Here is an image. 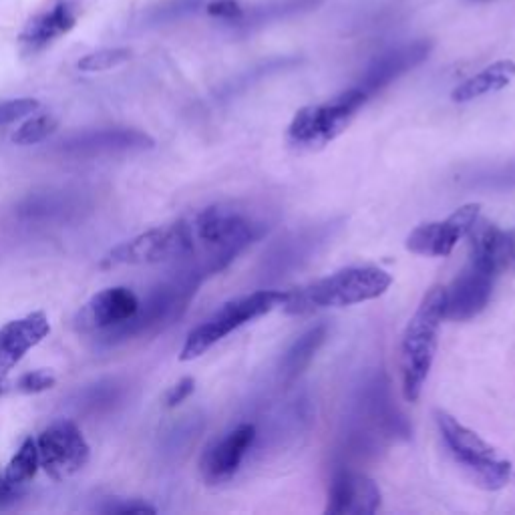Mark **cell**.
I'll list each match as a JSON object with an SVG mask.
<instances>
[{"label":"cell","instance_id":"obj_4","mask_svg":"<svg viewBox=\"0 0 515 515\" xmlns=\"http://www.w3.org/2000/svg\"><path fill=\"white\" fill-rule=\"evenodd\" d=\"M435 421L451 455L479 487L495 491L509 483L511 463L501 459L487 441L461 425L447 411H435Z\"/></svg>","mask_w":515,"mask_h":515},{"label":"cell","instance_id":"obj_21","mask_svg":"<svg viewBox=\"0 0 515 515\" xmlns=\"http://www.w3.org/2000/svg\"><path fill=\"white\" fill-rule=\"evenodd\" d=\"M81 202L69 192H45L25 200L17 214L27 224H57L79 210Z\"/></svg>","mask_w":515,"mask_h":515},{"label":"cell","instance_id":"obj_24","mask_svg":"<svg viewBox=\"0 0 515 515\" xmlns=\"http://www.w3.org/2000/svg\"><path fill=\"white\" fill-rule=\"evenodd\" d=\"M39 467H41L39 447H37V441L33 437H29L23 441L19 451L9 461V465L5 469V477L9 483L23 487L37 475Z\"/></svg>","mask_w":515,"mask_h":515},{"label":"cell","instance_id":"obj_14","mask_svg":"<svg viewBox=\"0 0 515 515\" xmlns=\"http://www.w3.org/2000/svg\"><path fill=\"white\" fill-rule=\"evenodd\" d=\"M433 51V41L419 39L413 43H405L399 47L389 49L387 53L379 55L363 73L357 89H361L369 99L389 87L393 81L403 77L405 73L419 67L423 61L429 59Z\"/></svg>","mask_w":515,"mask_h":515},{"label":"cell","instance_id":"obj_6","mask_svg":"<svg viewBox=\"0 0 515 515\" xmlns=\"http://www.w3.org/2000/svg\"><path fill=\"white\" fill-rule=\"evenodd\" d=\"M367 101L369 97L361 89L353 87L326 103L302 107L288 127V141L306 149L330 143L349 127Z\"/></svg>","mask_w":515,"mask_h":515},{"label":"cell","instance_id":"obj_34","mask_svg":"<svg viewBox=\"0 0 515 515\" xmlns=\"http://www.w3.org/2000/svg\"><path fill=\"white\" fill-rule=\"evenodd\" d=\"M23 497V487L7 481L5 471H0V511L13 507Z\"/></svg>","mask_w":515,"mask_h":515},{"label":"cell","instance_id":"obj_26","mask_svg":"<svg viewBox=\"0 0 515 515\" xmlns=\"http://www.w3.org/2000/svg\"><path fill=\"white\" fill-rule=\"evenodd\" d=\"M131 59V51L117 47V49H101L95 53L85 55L77 67L83 73H101V71H111L115 67H121Z\"/></svg>","mask_w":515,"mask_h":515},{"label":"cell","instance_id":"obj_18","mask_svg":"<svg viewBox=\"0 0 515 515\" xmlns=\"http://www.w3.org/2000/svg\"><path fill=\"white\" fill-rule=\"evenodd\" d=\"M79 17V7L75 0H59L49 11L41 13L21 33V49L25 55H37L53 45L59 37L67 35Z\"/></svg>","mask_w":515,"mask_h":515},{"label":"cell","instance_id":"obj_35","mask_svg":"<svg viewBox=\"0 0 515 515\" xmlns=\"http://www.w3.org/2000/svg\"><path fill=\"white\" fill-rule=\"evenodd\" d=\"M103 513H115V515H127V513H155L157 509L141 503V501H125V503H111L101 509Z\"/></svg>","mask_w":515,"mask_h":515},{"label":"cell","instance_id":"obj_23","mask_svg":"<svg viewBox=\"0 0 515 515\" xmlns=\"http://www.w3.org/2000/svg\"><path fill=\"white\" fill-rule=\"evenodd\" d=\"M326 334H328V328L324 324H318L308 328L292 342V347L286 351L280 365V373L286 383L296 381L308 369V365L314 361L316 353L324 345Z\"/></svg>","mask_w":515,"mask_h":515},{"label":"cell","instance_id":"obj_13","mask_svg":"<svg viewBox=\"0 0 515 515\" xmlns=\"http://www.w3.org/2000/svg\"><path fill=\"white\" fill-rule=\"evenodd\" d=\"M381 489L365 473L353 469L336 471L330 491L326 513L330 515H373L381 507Z\"/></svg>","mask_w":515,"mask_h":515},{"label":"cell","instance_id":"obj_22","mask_svg":"<svg viewBox=\"0 0 515 515\" xmlns=\"http://www.w3.org/2000/svg\"><path fill=\"white\" fill-rule=\"evenodd\" d=\"M513 79H515V63L509 59L495 61L493 65L485 67L477 75H473L467 81H463L461 85H457L451 93V99L455 103H469L483 95L505 89Z\"/></svg>","mask_w":515,"mask_h":515},{"label":"cell","instance_id":"obj_27","mask_svg":"<svg viewBox=\"0 0 515 515\" xmlns=\"http://www.w3.org/2000/svg\"><path fill=\"white\" fill-rule=\"evenodd\" d=\"M204 5V0H167V3L155 7L147 19L153 23V25H159V23H174V21H180L184 17H190L194 13H198Z\"/></svg>","mask_w":515,"mask_h":515},{"label":"cell","instance_id":"obj_11","mask_svg":"<svg viewBox=\"0 0 515 515\" xmlns=\"http://www.w3.org/2000/svg\"><path fill=\"white\" fill-rule=\"evenodd\" d=\"M479 210V204H465L445 220L421 224L409 234L407 250L427 258L449 256L457 242L469 236L471 228L479 220Z\"/></svg>","mask_w":515,"mask_h":515},{"label":"cell","instance_id":"obj_17","mask_svg":"<svg viewBox=\"0 0 515 515\" xmlns=\"http://www.w3.org/2000/svg\"><path fill=\"white\" fill-rule=\"evenodd\" d=\"M256 437H258L256 425L242 423L226 437H222L218 443H214L202 459V475L206 483L218 485L232 479L238 473Z\"/></svg>","mask_w":515,"mask_h":515},{"label":"cell","instance_id":"obj_33","mask_svg":"<svg viewBox=\"0 0 515 515\" xmlns=\"http://www.w3.org/2000/svg\"><path fill=\"white\" fill-rule=\"evenodd\" d=\"M194 391H196V381L192 377H184L182 381H178L174 387L169 389L165 403L169 409H174V407L182 405Z\"/></svg>","mask_w":515,"mask_h":515},{"label":"cell","instance_id":"obj_5","mask_svg":"<svg viewBox=\"0 0 515 515\" xmlns=\"http://www.w3.org/2000/svg\"><path fill=\"white\" fill-rule=\"evenodd\" d=\"M284 298L286 292L280 290H258L226 302L218 312H214L206 322H202L188 334L180 359L194 361L202 357L230 332L252 322L254 318L268 314L276 306H282Z\"/></svg>","mask_w":515,"mask_h":515},{"label":"cell","instance_id":"obj_16","mask_svg":"<svg viewBox=\"0 0 515 515\" xmlns=\"http://www.w3.org/2000/svg\"><path fill=\"white\" fill-rule=\"evenodd\" d=\"M471 236V260L495 278L515 272V228L501 230L487 222H475Z\"/></svg>","mask_w":515,"mask_h":515},{"label":"cell","instance_id":"obj_28","mask_svg":"<svg viewBox=\"0 0 515 515\" xmlns=\"http://www.w3.org/2000/svg\"><path fill=\"white\" fill-rule=\"evenodd\" d=\"M57 119L53 115H37L29 121H25L17 133L13 135V141L17 145H35L45 141L55 129H57Z\"/></svg>","mask_w":515,"mask_h":515},{"label":"cell","instance_id":"obj_36","mask_svg":"<svg viewBox=\"0 0 515 515\" xmlns=\"http://www.w3.org/2000/svg\"><path fill=\"white\" fill-rule=\"evenodd\" d=\"M473 3H485V0H473Z\"/></svg>","mask_w":515,"mask_h":515},{"label":"cell","instance_id":"obj_25","mask_svg":"<svg viewBox=\"0 0 515 515\" xmlns=\"http://www.w3.org/2000/svg\"><path fill=\"white\" fill-rule=\"evenodd\" d=\"M471 188L483 190H515V161L483 171H475L469 178Z\"/></svg>","mask_w":515,"mask_h":515},{"label":"cell","instance_id":"obj_2","mask_svg":"<svg viewBox=\"0 0 515 515\" xmlns=\"http://www.w3.org/2000/svg\"><path fill=\"white\" fill-rule=\"evenodd\" d=\"M268 226L248 212L230 206H212L204 210L194 224L196 240L206 248V256L192 268L202 278L222 272L250 244L260 240Z\"/></svg>","mask_w":515,"mask_h":515},{"label":"cell","instance_id":"obj_10","mask_svg":"<svg viewBox=\"0 0 515 515\" xmlns=\"http://www.w3.org/2000/svg\"><path fill=\"white\" fill-rule=\"evenodd\" d=\"M155 145L153 137L139 129L109 127L77 133L59 143L57 151L69 159H99L123 153H137L151 149Z\"/></svg>","mask_w":515,"mask_h":515},{"label":"cell","instance_id":"obj_31","mask_svg":"<svg viewBox=\"0 0 515 515\" xmlns=\"http://www.w3.org/2000/svg\"><path fill=\"white\" fill-rule=\"evenodd\" d=\"M55 383H57V379H55L49 371H33V373L23 375V377L13 385V389H15L17 393L35 395V393H43V391L53 389Z\"/></svg>","mask_w":515,"mask_h":515},{"label":"cell","instance_id":"obj_29","mask_svg":"<svg viewBox=\"0 0 515 515\" xmlns=\"http://www.w3.org/2000/svg\"><path fill=\"white\" fill-rule=\"evenodd\" d=\"M119 387L115 383H99L95 387H91L89 391H85L79 399L83 409H89L91 413L95 411H103L109 409L117 399H119Z\"/></svg>","mask_w":515,"mask_h":515},{"label":"cell","instance_id":"obj_12","mask_svg":"<svg viewBox=\"0 0 515 515\" xmlns=\"http://www.w3.org/2000/svg\"><path fill=\"white\" fill-rule=\"evenodd\" d=\"M493 282V274L469 262V266L443 288V318L455 322L475 318L487 306L493 292Z\"/></svg>","mask_w":515,"mask_h":515},{"label":"cell","instance_id":"obj_9","mask_svg":"<svg viewBox=\"0 0 515 515\" xmlns=\"http://www.w3.org/2000/svg\"><path fill=\"white\" fill-rule=\"evenodd\" d=\"M37 447L41 467L57 481L79 473L91 455L89 443L73 421H57L47 427L39 435Z\"/></svg>","mask_w":515,"mask_h":515},{"label":"cell","instance_id":"obj_1","mask_svg":"<svg viewBox=\"0 0 515 515\" xmlns=\"http://www.w3.org/2000/svg\"><path fill=\"white\" fill-rule=\"evenodd\" d=\"M391 284V274L379 266H353L286 292L282 306L290 314L353 306L383 296Z\"/></svg>","mask_w":515,"mask_h":515},{"label":"cell","instance_id":"obj_3","mask_svg":"<svg viewBox=\"0 0 515 515\" xmlns=\"http://www.w3.org/2000/svg\"><path fill=\"white\" fill-rule=\"evenodd\" d=\"M443 320V286H435L423 296L401 338V383L403 395L409 403L419 401L431 373Z\"/></svg>","mask_w":515,"mask_h":515},{"label":"cell","instance_id":"obj_7","mask_svg":"<svg viewBox=\"0 0 515 515\" xmlns=\"http://www.w3.org/2000/svg\"><path fill=\"white\" fill-rule=\"evenodd\" d=\"M200 282H202V276L190 270L180 278H176L174 282L161 284L149 294V298L143 304L139 302V310L131 320L107 332L105 338L109 342L129 340L141 334H151L163 328L165 324H171V320L180 318L182 312L188 308Z\"/></svg>","mask_w":515,"mask_h":515},{"label":"cell","instance_id":"obj_30","mask_svg":"<svg viewBox=\"0 0 515 515\" xmlns=\"http://www.w3.org/2000/svg\"><path fill=\"white\" fill-rule=\"evenodd\" d=\"M39 109L37 99H11L0 103V127L11 125Z\"/></svg>","mask_w":515,"mask_h":515},{"label":"cell","instance_id":"obj_19","mask_svg":"<svg viewBox=\"0 0 515 515\" xmlns=\"http://www.w3.org/2000/svg\"><path fill=\"white\" fill-rule=\"evenodd\" d=\"M137 310L139 298L125 286H113L97 292L89 300L83 316L91 324V328L107 334L131 320Z\"/></svg>","mask_w":515,"mask_h":515},{"label":"cell","instance_id":"obj_32","mask_svg":"<svg viewBox=\"0 0 515 515\" xmlns=\"http://www.w3.org/2000/svg\"><path fill=\"white\" fill-rule=\"evenodd\" d=\"M206 11L210 17L230 25H242L246 17V11L242 9L238 0H212V3L206 7Z\"/></svg>","mask_w":515,"mask_h":515},{"label":"cell","instance_id":"obj_15","mask_svg":"<svg viewBox=\"0 0 515 515\" xmlns=\"http://www.w3.org/2000/svg\"><path fill=\"white\" fill-rule=\"evenodd\" d=\"M51 322L43 310L0 326V383L9 373L49 336Z\"/></svg>","mask_w":515,"mask_h":515},{"label":"cell","instance_id":"obj_8","mask_svg":"<svg viewBox=\"0 0 515 515\" xmlns=\"http://www.w3.org/2000/svg\"><path fill=\"white\" fill-rule=\"evenodd\" d=\"M196 252L194 226L186 220L171 222L165 226L151 228L119 246H115L107 258V266H139L159 264L167 260L190 258Z\"/></svg>","mask_w":515,"mask_h":515},{"label":"cell","instance_id":"obj_20","mask_svg":"<svg viewBox=\"0 0 515 515\" xmlns=\"http://www.w3.org/2000/svg\"><path fill=\"white\" fill-rule=\"evenodd\" d=\"M328 238V228H310L288 236L264 258V272L272 276H284V272L300 266L308 256Z\"/></svg>","mask_w":515,"mask_h":515}]
</instances>
